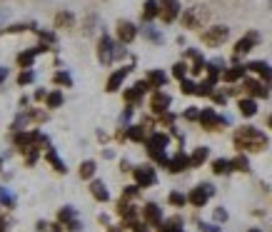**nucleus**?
<instances>
[{
  "label": "nucleus",
  "mask_w": 272,
  "mask_h": 232,
  "mask_svg": "<svg viewBox=\"0 0 272 232\" xmlns=\"http://www.w3.org/2000/svg\"><path fill=\"white\" fill-rule=\"evenodd\" d=\"M235 147L237 150H250V153H260L267 147V135L260 133L257 128H240L235 133Z\"/></svg>",
  "instance_id": "nucleus-1"
},
{
  "label": "nucleus",
  "mask_w": 272,
  "mask_h": 232,
  "mask_svg": "<svg viewBox=\"0 0 272 232\" xmlns=\"http://www.w3.org/2000/svg\"><path fill=\"white\" fill-rule=\"evenodd\" d=\"M210 18V10L205 5H195V8H187L182 13V25L185 28H202Z\"/></svg>",
  "instance_id": "nucleus-2"
},
{
  "label": "nucleus",
  "mask_w": 272,
  "mask_h": 232,
  "mask_svg": "<svg viewBox=\"0 0 272 232\" xmlns=\"http://www.w3.org/2000/svg\"><path fill=\"white\" fill-rule=\"evenodd\" d=\"M230 35V28H225V25H213V28H207L205 33H202V43L207 45V48H217V45H222L225 40Z\"/></svg>",
  "instance_id": "nucleus-3"
},
{
  "label": "nucleus",
  "mask_w": 272,
  "mask_h": 232,
  "mask_svg": "<svg viewBox=\"0 0 272 232\" xmlns=\"http://www.w3.org/2000/svg\"><path fill=\"white\" fill-rule=\"evenodd\" d=\"M230 120L227 117H222V115H217L213 108H205L202 113H200V125L205 128V130H220L222 125H227Z\"/></svg>",
  "instance_id": "nucleus-4"
},
{
  "label": "nucleus",
  "mask_w": 272,
  "mask_h": 232,
  "mask_svg": "<svg viewBox=\"0 0 272 232\" xmlns=\"http://www.w3.org/2000/svg\"><path fill=\"white\" fill-rule=\"evenodd\" d=\"M133 175H135L137 187H150V185H155V182H157V175H155V170H153L150 165L135 167V170H133Z\"/></svg>",
  "instance_id": "nucleus-5"
},
{
  "label": "nucleus",
  "mask_w": 272,
  "mask_h": 232,
  "mask_svg": "<svg viewBox=\"0 0 272 232\" xmlns=\"http://www.w3.org/2000/svg\"><path fill=\"white\" fill-rule=\"evenodd\" d=\"M97 58H100V62H102V65L113 62V58H115V43L108 38V35H102V38H100V43H97Z\"/></svg>",
  "instance_id": "nucleus-6"
},
{
  "label": "nucleus",
  "mask_w": 272,
  "mask_h": 232,
  "mask_svg": "<svg viewBox=\"0 0 272 232\" xmlns=\"http://www.w3.org/2000/svg\"><path fill=\"white\" fill-rule=\"evenodd\" d=\"M213 193H215V187H213V185H207V182H205V185H197V187H195L193 193L187 195V200L193 202L195 207H202V205L207 202V197H210Z\"/></svg>",
  "instance_id": "nucleus-7"
},
{
  "label": "nucleus",
  "mask_w": 272,
  "mask_h": 232,
  "mask_svg": "<svg viewBox=\"0 0 272 232\" xmlns=\"http://www.w3.org/2000/svg\"><path fill=\"white\" fill-rule=\"evenodd\" d=\"M168 142H170V137L165 135V133H155V135L148 137V153H150V157H155V155H160V153H165Z\"/></svg>",
  "instance_id": "nucleus-8"
},
{
  "label": "nucleus",
  "mask_w": 272,
  "mask_h": 232,
  "mask_svg": "<svg viewBox=\"0 0 272 232\" xmlns=\"http://www.w3.org/2000/svg\"><path fill=\"white\" fill-rule=\"evenodd\" d=\"M180 13V3L177 0H160V18L165 23H173Z\"/></svg>",
  "instance_id": "nucleus-9"
},
{
  "label": "nucleus",
  "mask_w": 272,
  "mask_h": 232,
  "mask_svg": "<svg viewBox=\"0 0 272 232\" xmlns=\"http://www.w3.org/2000/svg\"><path fill=\"white\" fill-rule=\"evenodd\" d=\"M170 102H173V97L168 95V93H155L153 100H150V108H153V113H157V115H165L168 108H170Z\"/></svg>",
  "instance_id": "nucleus-10"
},
{
  "label": "nucleus",
  "mask_w": 272,
  "mask_h": 232,
  "mask_svg": "<svg viewBox=\"0 0 272 232\" xmlns=\"http://www.w3.org/2000/svg\"><path fill=\"white\" fill-rule=\"evenodd\" d=\"M45 50H50V48H48V45H40V48H33V50L20 53V55H18V65H20V68H25V70H30V68H33V60H35V55L45 53Z\"/></svg>",
  "instance_id": "nucleus-11"
},
{
  "label": "nucleus",
  "mask_w": 272,
  "mask_h": 232,
  "mask_svg": "<svg viewBox=\"0 0 272 232\" xmlns=\"http://www.w3.org/2000/svg\"><path fill=\"white\" fill-rule=\"evenodd\" d=\"M135 35H137V28L133 23H128V20L117 23V38H120V43H133Z\"/></svg>",
  "instance_id": "nucleus-12"
},
{
  "label": "nucleus",
  "mask_w": 272,
  "mask_h": 232,
  "mask_svg": "<svg viewBox=\"0 0 272 232\" xmlns=\"http://www.w3.org/2000/svg\"><path fill=\"white\" fill-rule=\"evenodd\" d=\"M242 88H245V90H247L253 97H267V95H270V88H265L262 82L250 80V77H247V80H242Z\"/></svg>",
  "instance_id": "nucleus-13"
},
{
  "label": "nucleus",
  "mask_w": 272,
  "mask_h": 232,
  "mask_svg": "<svg viewBox=\"0 0 272 232\" xmlns=\"http://www.w3.org/2000/svg\"><path fill=\"white\" fill-rule=\"evenodd\" d=\"M148 90H150V82H148V80H140V82H137L135 88L125 90V100H128V102L133 105V102H137L140 97H142L145 93H148Z\"/></svg>",
  "instance_id": "nucleus-14"
},
{
  "label": "nucleus",
  "mask_w": 272,
  "mask_h": 232,
  "mask_svg": "<svg viewBox=\"0 0 272 232\" xmlns=\"http://www.w3.org/2000/svg\"><path fill=\"white\" fill-rule=\"evenodd\" d=\"M142 217H145V222H150V225H162V213H160V207H157L155 202H148V205L142 207Z\"/></svg>",
  "instance_id": "nucleus-15"
},
{
  "label": "nucleus",
  "mask_w": 272,
  "mask_h": 232,
  "mask_svg": "<svg viewBox=\"0 0 272 232\" xmlns=\"http://www.w3.org/2000/svg\"><path fill=\"white\" fill-rule=\"evenodd\" d=\"M255 43H257V33H250V35H245V38H240L235 43V55H245V53H250L255 48Z\"/></svg>",
  "instance_id": "nucleus-16"
},
{
  "label": "nucleus",
  "mask_w": 272,
  "mask_h": 232,
  "mask_svg": "<svg viewBox=\"0 0 272 232\" xmlns=\"http://www.w3.org/2000/svg\"><path fill=\"white\" fill-rule=\"evenodd\" d=\"M247 70L257 73L265 82H270V80H272V68L267 65V62H262V60H253V62H247Z\"/></svg>",
  "instance_id": "nucleus-17"
},
{
  "label": "nucleus",
  "mask_w": 272,
  "mask_h": 232,
  "mask_svg": "<svg viewBox=\"0 0 272 232\" xmlns=\"http://www.w3.org/2000/svg\"><path fill=\"white\" fill-rule=\"evenodd\" d=\"M130 70H133V68H120V70H115V73L110 75V80H108V88H105V90H108V93H115L117 88L122 85V80L128 77Z\"/></svg>",
  "instance_id": "nucleus-18"
},
{
  "label": "nucleus",
  "mask_w": 272,
  "mask_h": 232,
  "mask_svg": "<svg viewBox=\"0 0 272 232\" xmlns=\"http://www.w3.org/2000/svg\"><path fill=\"white\" fill-rule=\"evenodd\" d=\"M190 167V157L185 153H177L175 157H170V173H182V170H187Z\"/></svg>",
  "instance_id": "nucleus-19"
},
{
  "label": "nucleus",
  "mask_w": 272,
  "mask_h": 232,
  "mask_svg": "<svg viewBox=\"0 0 272 232\" xmlns=\"http://www.w3.org/2000/svg\"><path fill=\"white\" fill-rule=\"evenodd\" d=\"M245 73H247V65H235V68L222 73V80H225V82H235V80L245 77Z\"/></svg>",
  "instance_id": "nucleus-20"
},
{
  "label": "nucleus",
  "mask_w": 272,
  "mask_h": 232,
  "mask_svg": "<svg viewBox=\"0 0 272 232\" xmlns=\"http://www.w3.org/2000/svg\"><path fill=\"white\" fill-rule=\"evenodd\" d=\"M90 193H93V197H95L97 202H108V197H110V193H108V187L100 182V180H95L93 185H90Z\"/></svg>",
  "instance_id": "nucleus-21"
},
{
  "label": "nucleus",
  "mask_w": 272,
  "mask_h": 232,
  "mask_svg": "<svg viewBox=\"0 0 272 232\" xmlns=\"http://www.w3.org/2000/svg\"><path fill=\"white\" fill-rule=\"evenodd\" d=\"M160 15V3L157 0H145V5H142V18L145 20H153Z\"/></svg>",
  "instance_id": "nucleus-22"
},
{
  "label": "nucleus",
  "mask_w": 272,
  "mask_h": 232,
  "mask_svg": "<svg viewBox=\"0 0 272 232\" xmlns=\"http://www.w3.org/2000/svg\"><path fill=\"white\" fill-rule=\"evenodd\" d=\"M187 58H193V68H190V70H193L195 75H200V73L207 68V62L202 60V55H200L197 50H187Z\"/></svg>",
  "instance_id": "nucleus-23"
},
{
  "label": "nucleus",
  "mask_w": 272,
  "mask_h": 232,
  "mask_svg": "<svg viewBox=\"0 0 272 232\" xmlns=\"http://www.w3.org/2000/svg\"><path fill=\"white\" fill-rule=\"evenodd\" d=\"M237 108H240V113L245 117H253L255 113H257V102H255L253 97H245V100H240L237 102Z\"/></svg>",
  "instance_id": "nucleus-24"
},
{
  "label": "nucleus",
  "mask_w": 272,
  "mask_h": 232,
  "mask_svg": "<svg viewBox=\"0 0 272 232\" xmlns=\"http://www.w3.org/2000/svg\"><path fill=\"white\" fill-rule=\"evenodd\" d=\"M45 160H48V162H50V165H53V167H55L58 173H68V167H65V162L60 160V157H58V153H55L53 147H48V153H45Z\"/></svg>",
  "instance_id": "nucleus-25"
},
{
  "label": "nucleus",
  "mask_w": 272,
  "mask_h": 232,
  "mask_svg": "<svg viewBox=\"0 0 272 232\" xmlns=\"http://www.w3.org/2000/svg\"><path fill=\"white\" fill-rule=\"evenodd\" d=\"M213 173L215 175H227V173H233V162L230 160H225V157H217L213 162Z\"/></svg>",
  "instance_id": "nucleus-26"
},
{
  "label": "nucleus",
  "mask_w": 272,
  "mask_h": 232,
  "mask_svg": "<svg viewBox=\"0 0 272 232\" xmlns=\"http://www.w3.org/2000/svg\"><path fill=\"white\" fill-rule=\"evenodd\" d=\"M148 82H150V88H162L168 82V75L162 70H150L148 73Z\"/></svg>",
  "instance_id": "nucleus-27"
},
{
  "label": "nucleus",
  "mask_w": 272,
  "mask_h": 232,
  "mask_svg": "<svg viewBox=\"0 0 272 232\" xmlns=\"http://www.w3.org/2000/svg\"><path fill=\"white\" fill-rule=\"evenodd\" d=\"M207 155H210V147H197L190 157V167H200L205 160H207Z\"/></svg>",
  "instance_id": "nucleus-28"
},
{
  "label": "nucleus",
  "mask_w": 272,
  "mask_h": 232,
  "mask_svg": "<svg viewBox=\"0 0 272 232\" xmlns=\"http://www.w3.org/2000/svg\"><path fill=\"white\" fill-rule=\"evenodd\" d=\"M117 213H120V217H125V220H135L137 210L128 202V200H120V205H117Z\"/></svg>",
  "instance_id": "nucleus-29"
},
{
  "label": "nucleus",
  "mask_w": 272,
  "mask_h": 232,
  "mask_svg": "<svg viewBox=\"0 0 272 232\" xmlns=\"http://www.w3.org/2000/svg\"><path fill=\"white\" fill-rule=\"evenodd\" d=\"M58 222L60 225H65V227H68L70 222H75V210H73V207H62V210L58 213Z\"/></svg>",
  "instance_id": "nucleus-30"
},
{
  "label": "nucleus",
  "mask_w": 272,
  "mask_h": 232,
  "mask_svg": "<svg viewBox=\"0 0 272 232\" xmlns=\"http://www.w3.org/2000/svg\"><path fill=\"white\" fill-rule=\"evenodd\" d=\"M128 137H130L133 142H142V140H145V128H142V125H133V128H128Z\"/></svg>",
  "instance_id": "nucleus-31"
},
{
  "label": "nucleus",
  "mask_w": 272,
  "mask_h": 232,
  "mask_svg": "<svg viewBox=\"0 0 272 232\" xmlns=\"http://www.w3.org/2000/svg\"><path fill=\"white\" fill-rule=\"evenodd\" d=\"M180 225H182V222H180V217H173V220H168V222H162V225H160V232H182Z\"/></svg>",
  "instance_id": "nucleus-32"
},
{
  "label": "nucleus",
  "mask_w": 272,
  "mask_h": 232,
  "mask_svg": "<svg viewBox=\"0 0 272 232\" xmlns=\"http://www.w3.org/2000/svg\"><path fill=\"white\" fill-rule=\"evenodd\" d=\"M73 23H75V20H73L70 13H58V15H55V28H73Z\"/></svg>",
  "instance_id": "nucleus-33"
},
{
  "label": "nucleus",
  "mask_w": 272,
  "mask_h": 232,
  "mask_svg": "<svg viewBox=\"0 0 272 232\" xmlns=\"http://www.w3.org/2000/svg\"><path fill=\"white\" fill-rule=\"evenodd\" d=\"M230 162H233V170H240V173H247V170H250V162H247L245 155H237V157L230 160Z\"/></svg>",
  "instance_id": "nucleus-34"
},
{
  "label": "nucleus",
  "mask_w": 272,
  "mask_h": 232,
  "mask_svg": "<svg viewBox=\"0 0 272 232\" xmlns=\"http://www.w3.org/2000/svg\"><path fill=\"white\" fill-rule=\"evenodd\" d=\"M93 175H95V162H93V160H85V162L80 165V177L88 180V177H93Z\"/></svg>",
  "instance_id": "nucleus-35"
},
{
  "label": "nucleus",
  "mask_w": 272,
  "mask_h": 232,
  "mask_svg": "<svg viewBox=\"0 0 272 232\" xmlns=\"http://www.w3.org/2000/svg\"><path fill=\"white\" fill-rule=\"evenodd\" d=\"M142 35H145V38L150 40V43H162V35L157 33L155 28H153V25H145V28H142Z\"/></svg>",
  "instance_id": "nucleus-36"
},
{
  "label": "nucleus",
  "mask_w": 272,
  "mask_h": 232,
  "mask_svg": "<svg viewBox=\"0 0 272 232\" xmlns=\"http://www.w3.org/2000/svg\"><path fill=\"white\" fill-rule=\"evenodd\" d=\"M173 75L182 82V80H185V75H187V65H185V62H175V65H173Z\"/></svg>",
  "instance_id": "nucleus-37"
},
{
  "label": "nucleus",
  "mask_w": 272,
  "mask_h": 232,
  "mask_svg": "<svg viewBox=\"0 0 272 232\" xmlns=\"http://www.w3.org/2000/svg\"><path fill=\"white\" fill-rule=\"evenodd\" d=\"M180 88H182V93H185V95H197V85H195L193 80H187V77L180 82Z\"/></svg>",
  "instance_id": "nucleus-38"
},
{
  "label": "nucleus",
  "mask_w": 272,
  "mask_h": 232,
  "mask_svg": "<svg viewBox=\"0 0 272 232\" xmlns=\"http://www.w3.org/2000/svg\"><path fill=\"white\" fill-rule=\"evenodd\" d=\"M45 100H48V108H60L62 105V93H50Z\"/></svg>",
  "instance_id": "nucleus-39"
},
{
  "label": "nucleus",
  "mask_w": 272,
  "mask_h": 232,
  "mask_svg": "<svg viewBox=\"0 0 272 232\" xmlns=\"http://www.w3.org/2000/svg\"><path fill=\"white\" fill-rule=\"evenodd\" d=\"M33 80H35V73H33V70H23V73L18 75V82H20V85H30Z\"/></svg>",
  "instance_id": "nucleus-40"
},
{
  "label": "nucleus",
  "mask_w": 272,
  "mask_h": 232,
  "mask_svg": "<svg viewBox=\"0 0 272 232\" xmlns=\"http://www.w3.org/2000/svg\"><path fill=\"white\" fill-rule=\"evenodd\" d=\"M213 82H210V80H205V82H200V85H197V95H213Z\"/></svg>",
  "instance_id": "nucleus-41"
},
{
  "label": "nucleus",
  "mask_w": 272,
  "mask_h": 232,
  "mask_svg": "<svg viewBox=\"0 0 272 232\" xmlns=\"http://www.w3.org/2000/svg\"><path fill=\"white\" fill-rule=\"evenodd\" d=\"M58 85H65V88H70L73 85V80H70V75L68 73H55V77H53Z\"/></svg>",
  "instance_id": "nucleus-42"
},
{
  "label": "nucleus",
  "mask_w": 272,
  "mask_h": 232,
  "mask_svg": "<svg viewBox=\"0 0 272 232\" xmlns=\"http://www.w3.org/2000/svg\"><path fill=\"white\" fill-rule=\"evenodd\" d=\"M170 202H173L175 207H182V205L187 202V197H185L182 193H170Z\"/></svg>",
  "instance_id": "nucleus-43"
},
{
  "label": "nucleus",
  "mask_w": 272,
  "mask_h": 232,
  "mask_svg": "<svg viewBox=\"0 0 272 232\" xmlns=\"http://www.w3.org/2000/svg\"><path fill=\"white\" fill-rule=\"evenodd\" d=\"M137 195V185H130V187H125V193H122V200H130V197H135Z\"/></svg>",
  "instance_id": "nucleus-44"
},
{
  "label": "nucleus",
  "mask_w": 272,
  "mask_h": 232,
  "mask_svg": "<svg viewBox=\"0 0 272 232\" xmlns=\"http://www.w3.org/2000/svg\"><path fill=\"white\" fill-rule=\"evenodd\" d=\"M0 202H3V205H8V207H13V197L5 193V190H0Z\"/></svg>",
  "instance_id": "nucleus-45"
},
{
  "label": "nucleus",
  "mask_w": 272,
  "mask_h": 232,
  "mask_svg": "<svg viewBox=\"0 0 272 232\" xmlns=\"http://www.w3.org/2000/svg\"><path fill=\"white\" fill-rule=\"evenodd\" d=\"M185 120H200V113L195 108H190V110H185Z\"/></svg>",
  "instance_id": "nucleus-46"
},
{
  "label": "nucleus",
  "mask_w": 272,
  "mask_h": 232,
  "mask_svg": "<svg viewBox=\"0 0 272 232\" xmlns=\"http://www.w3.org/2000/svg\"><path fill=\"white\" fill-rule=\"evenodd\" d=\"M215 220H217V222H225V220H227V213H225L222 207H220V210H215Z\"/></svg>",
  "instance_id": "nucleus-47"
},
{
  "label": "nucleus",
  "mask_w": 272,
  "mask_h": 232,
  "mask_svg": "<svg viewBox=\"0 0 272 232\" xmlns=\"http://www.w3.org/2000/svg\"><path fill=\"white\" fill-rule=\"evenodd\" d=\"M38 35L43 40H48V43H55V35H53V33H45V30H38Z\"/></svg>",
  "instance_id": "nucleus-48"
},
{
  "label": "nucleus",
  "mask_w": 272,
  "mask_h": 232,
  "mask_svg": "<svg viewBox=\"0 0 272 232\" xmlns=\"http://www.w3.org/2000/svg\"><path fill=\"white\" fill-rule=\"evenodd\" d=\"M213 100L217 102V105H225V100H227V95H222V93H213Z\"/></svg>",
  "instance_id": "nucleus-49"
},
{
  "label": "nucleus",
  "mask_w": 272,
  "mask_h": 232,
  "mask_svg": "<svg viewBox=\"0 0 272 232\" xmlns=\"http://www.w3.org/2000/svg\"><path fill=\"white\" fill-rule=\"evenodd\" d=\"M200 230L202 232H217V227H215V225H200Z\"/></svg>",
  "instance_id": "nucleus-50"
},
{
  "label": "nucleus",
  "mask_w": 272,
  "mask_h": 232,
  "mask_svg": "<svg viewBox=\"0 0 272 232\" xmlns=\"http://www.w3.org/2000/svg\"><path fill=\"white\" fill-rule=\"evenodd\" d=\"M43 97H48L45 95V90H35V100H43Z\"/></svg>",
  "instance_id": "nucleus-51"
},
{
  "label": "nucleus",
  "mask_w": 272,
  "mask_h": 232,
  "mask_svg": "<svg viewBox=\"0 0 272 232\" xmlns=\"http://www.w3.org/2000/svg\"><path fill=\"white\" fill-rule=\"evenodd\" d=\"M5 77H8V70H5V68H0V82H3Z\"/></svg>",
  "instance_id": "nucleus-52"
},
{
  "label": "nucleus",
  "mask_w": 272,
  "mask_h": 232,
  "mask_svg": "<svg viewBox=\"0 0 272 232\" xmlns=\"http://www.w3.org/2000/svg\"><path fill=\"white\" fill-rule=\"evenodd\" d=\"M0 232H8L5 230V222H0Z\"/></svg>",
  "instance_id": "nucleus-53"
},
{
  "label": "nucleus",
  "mask_w": 272,
  "mask_h": 232,
  "mask_svg": "<svg viewBox=\"0 0 272 232\" xmlns=\"http://www.w3.org/2000/svg\"><path fill=\"white\" fill-rule=\"evenodd\" d=\"M267 125H270V128H272V115H270V117H267Z\"/></svg>",
  "instance_id": "nucleus-54"
},
{
  "label": "nucleus",
  "mask_w": 272,
  "mask_h": 232,
  "mask_svg": "<svg viewBox=\"0 0 272 232\" xmlns=\"http://www.w3.org/2000/svg\"><path fill=\"white\" fill-rule=\"evenodd\" d=\"M0 170H3V160H0Z\"/></svg>",
  "instance_id": "nucleus-55"
},
{
  "label": "nucleus",
  "mask_w": 272,
  "mask_h": 232,
  "mask_svg": "<svg viewBox=\"0 0 272 232\" xmlns=\"http://www.w3.org/2000/svg\"><path fill=\"white\" fill-rule=\"evenodd\" d=\"M247 232H260V230H247Z\"/></svg>",
  "instance_id": "nucleus-56"
},
{
  "label": "nucleus",
  "mask_w": 272,
  "mask_h": 232,
  "mask_svg": "<svg viewBox=\"0 0 272 232\" xmlns=\"http://www.w3.org/2000/svg\"><path fill=\"white\" fill-rule=\"evenodd\" d=\"M113 232H117V230H113Z\"/></svg>",
  "instance_id": "nucleus-57"
}]
</instances>
